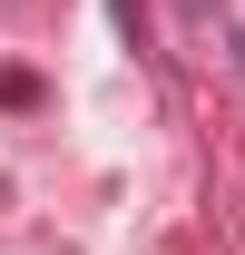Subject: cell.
<instances>
[{
	"label": "cell",
	"mask_w": 245,
	"mask_h": 255,
	"mask_svg": "<svg viewBox=\"0 0 245 255\" xmlns=\"http://www.w3.org/2000/svg\"><path fill=\"white\" fill-rule=\"evenodd\" d=\"M118 30H147V20H137V0H118Z\"/></svg>",
	"instance_id": "cell-1"
},
{
	"label": "cell",
	"mask_w": 245,
	"mask_h": 255,
	"mask_svg": "<svg viewBox=\"0 0 245 255\" xmlns=\"http://www.w3.org/2000/svg\"><path fill=\"white\" fill-rule=\"evenodd\" d=\"M236 59H245V39H236Z\"/></svg>",
	"instance_id": "cell-2"
}]
</instances>
